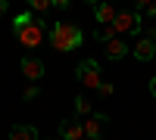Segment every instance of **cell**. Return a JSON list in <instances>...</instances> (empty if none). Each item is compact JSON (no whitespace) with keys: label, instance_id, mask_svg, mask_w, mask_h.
<instances>
[{"label":"cell","instance_id":"cell-7","mask_svg":"<svg viewBox=\"0 0 156 140\" xmlns=\"http://www.w3.org/2000/svg\"><path fill=\"white\" fill-rule=\"evenodd\" d=\"M84 137V118H62L59 121V140H81Z\"/></svg>","mask_w":156,"mask_h":140},{"label":"cell","instance_id":"cell-2","mask_svg":"<svg viewBox=\"0 0 156 140\" xmlns=\"http://www.w3.org/2000/svg\"><path fill=\"white\" fill-rule=\"evenodd\" d=\"M47 31H50V22H47L44 16H34V19H31V22L22 28V31H16L12 37H16L22 47H31V50H34V47H41V44H44Z\"/></svg>","mask_w":156,"mask_h":140},{"label":"cell","instance_id":"cell-26","mask_svg":"<svg viewBox=\"0 0 156 140\" xmlns=\"http://www.w3.org/2000/svg\"><path fill=\"white\" fill-rule=\"evenodd\" d=\"M109 3H119V0H109Z\"/></svg>","mask_w":156,"mask_h":140},{"label":"cell","instance_id":"cell-16","mask_svg":"<svg viewBox=\"0 0 156 140\" xmlns=\"http://www.w3.org/2000/svg\"><path fill=\"white\" fill-rule=\"evenodd\" d=\"M37 97H41V90H37V84H28V87L22 90V100H25V103H31V100H37Z\"/></svg>","mask_w":156,"mask_h":140},{"label":"cell","instance_id":"cell-14","mask_svg":"<svg viewBox=\"0 0 156 140\" xmlns=\"http://www.w3.org/2000/svg\"><path fill=\"white\" fill-rule=\"evenodd\" d=\"M34 16H31V12H19V16H12V34H16V31H22L25 28V25H28Z\"/></svg>","mask_w":156,"mask_h":140},{"label":"cell","instance_id":"cell-4","mask_svg":"<svg viewBox=\"0 0 156 140\" xmlns=\"http://www.w3.org/2000/svg\"><path fill=\"white\" fill-rule=\"evenodd\" d=\"M140 12H131V9H125V12H115V19H112V28L115 34H137L140 31Z\"/></svg>","mask_w":156,"mask_h":140},{"label":"cell","instance_id":"cell-20","mask_svg":"<svg viewBox=\"0 0 156 140\" xmlns=\"http://www.w3.org/2000/svg\"><path fill=\"white\" fill-rule=\"evenodd\" d=\"M144 16H150V19H156V0H153V3L144 9Z\"/></svg>","mask_w":156,"mask_h":140},{"label":"cell","instance_id":"cell-8","mask_svg":"<svg viewBox=\"0 0 156 140\" xmlns=\"http://www.w3.org/2000/svg\"><path fill=\"white\" fill-rule=\"evenodd\" d=\"M131 53H134L137 62H150V59L156 56V41H150V37H140V41L131 47Z\"/></svg>","mask_w":156,"mask_h":140},{"label":"cell","instance_id":"cell-10","mask_svg":"<svg viewBox=\"0 0 156 140\" xmlns=\"http://www.w3.org/2000/svg\"><path fill=\"white\" fill-rule=\"evenodd\" d=\"M94 16H97L100 25H112V19H115V6L109 3V0H100V3L94 6Z\"/></svg>","mask_w":156,"mask_h":140},{"label":"cell","instance_id":"cell-25","mask_svg":"<svg viewBox=\"0 0 156 140\" xmlns=\"http://www.w3.org/2000/svg\"><path fill=\"white\" fill-rule=\"evenodd\" d=\"M47 140H59V137H47Z\"/></svg>","mask_w":156,"mask_h":140},{"label":"cell","instance_id":"cell-17","mask_svg":"<svg viewBox=\"0 0 156 140\" xmlns=\"http://www.w3.org/2000/svg\"><path fill=\"white\" fill-rule=\"evenodd\" d=\"M112 90H115V87H112L109 81H100V87H97V94H100V97H112Z\"/></svg>","mask_w":156,"mask_h":140},{"label":"cell","instance_id":"cell-12","mask_svg":"<svg viewBox=\"0 0 156 140\" xmlns=\"http://www.w3.org/2000/svg\"><path fill=\"white\" fill-rule=\"evenodd\" d=\"M94 37H97L100 44H106V41H112V37H119V34H115V28H112V25H97Z\"/></svg>","mask_w":156,"mask_h":140},{"label":"cell","instance_id":"cell-19","mask_svg":"<svg viewBox=\"0 0 156 140\" xmlns=\"http://www.w3.org/2000/svg\"><path fill=\"white\" fill-rule=\"evenodd\" d=\"M50 6H56V9H66V6H72V0H50Z\"/></svg>","mask_w":156,"mask_h":140},{"label":"cell","instance_id":"cell-6","mask_svg":"<svg viewBox=\"0 0 156 140\" xmlns=\"http://www.w3.org/2000/svg\"><path fill=\"white\" fill-rule=\"evenodd\" d=\"M19 69H22V75L28 78L31 84H37L47 75V69H44V62L37 59V56H22V62H19Z\"/></svg>","mask_w":156,"mask_h":140},{"label":"cell","instance_id":"cell-3","mask_svg":"<svg viewBox=\"0 0 156 140\" xmlns=\"http://www.w3.org/2000/svg\"><path fill=\"white\" fill-rule=\"evenodd\" d=\"M75 78H78V84H81L84 90H97L100 81H103L100 62H97V59H81V62L75 66Z\"/></svg>","mask_w":156,"mask_h":140},{"label":"cell","instance_id":"cell-21","mask_svg":"<svg viewBox=\"0 0 156 140\" xmlns=\"http://www.w3.org/2000/svg\"><path fill=\"white\" fill-rule=\"evenodd\" d=\"M9 12V0H0V16H6Z\"/></svg>","mask_w":156,"mask_h":140},{"label":"cell","instance_id":"cell-1","mask_svg":"<svg viewBox=\"0 0 156 140\" xmlns=\"http://www.w3.org/2000/svg\"><path fill=\"white\" fill-rule=\"evenodd\" d=\"M47 37H50V47H53V50H59V53H72L75 47H81L84 31L78 28L75 22H56L53 28L47 31Z\"/></svg>","mask_w":156,"mask_h":140},{"label":"cell","instance_id":"cell-5","mask_svg":"<svg viewBox=\"0 0 156 140\" xmlns=\"http://www.w3.org/2000/svg\"><path fill=\"white\" fill-rule=\"evenodd\" d=\"M106 115L103 112H90V115H84V137L87 140H100L103 131H106Z\"/></svg>","mask_w":156,"mask_h":140},{"label":"cell","instance_id":"cell-18","mask_svg":"<svg viewBox=\"0 0 156 140\" xmlns=\"http://www.w3.org/2000/svg\"><path fill=\"white\" fill-rule=\"evenodd\" d=\"M153 3V0H134V12H140V16H144V9Z\"/></svg>","mask_w":156,"mask_h":140},{"label":"cell","instance_id":"cell-23","mask_svg":"<svg viewBox=\"0 0 156 140\" xmlns=\"http://www.w3.org/2000/svg\"><path fill=\"white\" fill-rule=\"evenodd\" d=\"M150 94L156 97V75H153V78H150Z\"/></svg>","mask_w":156,"mask_h":140},{"label":"cell","instance_id":"cell-9","mask_svg":"<svg viewBox=\"0 0 156 140\" xmlns=\"http://www.w3.org/2000/svg\"><path fill=\"white\" fill-rule=\"evenodd\" d=\"M103 50H106V59L119 62V59H125V56H128V50H131V47H128L122 37H112V41H106V44H103Z\"/></svg>","mask_w":156,"mask_h":140},{"label":"cell","instance_id":"cell-22","mask_svg":"<svg viewBox=\"0 0 156 140\" xmlns=\"http://www.w3.org/2000/svg\"><path fill=\"white\" fill-rule=\"evenodd\" d=\"M147 37H150V41H156V25H150V28H147Z\"/></svg>","mask_w":156,"mask_h":140},{"label":"cell","instance_id":"cell-11","mask_svg":"<svg viewBox=\"0 0 156 140\" xmlns=\"http://www.w3.org/2000/svg\"><path fill=\"white\" fill-rule=\"evenodd\" d=\"M9 140H41V137H37L34 125H12L9 128Z\"/></svg>","mask_w":156,"mask_h":140},{"label":"cell","instance_id":"cell-24","mask_svg":"<svg viewBox=\"0 0 156 140\" xmlns=\"http://www.w3.org/2000/svg\"><path fill=\"white\" fill-rule=\"evenodd\" d=\"M84 3H90V6H97V3H100V0H84Z\"/></svg>","mask_w":156,"mask_h":140},{"label":"cell","instance_id":"cell-15","mask_svg":"<svg viewBox=\"0 0 156 140\" xmlns=\"http://www.w3.org/2000/svg\"><path fill=\"white\" fill-rule=\"evenodd\" d=\"M25 3H28L37 16H47V12H50V0H25Z\"/></svg>","mask_w":156,"mask_h":140},{"label":"cell","instance_id":"cell-13","mask_svg":"<svg viewBox=\"0 0 156 140\" xmlns=\"http://www.w3.org/2000/svg\"><path fill=\"white\" fill-rule=\"evenodd\" d=\"M75 115L78 118H84V115H90V97H75Z\"/></svg>","mask_w":156,"mask_h":140}]
</instances>
